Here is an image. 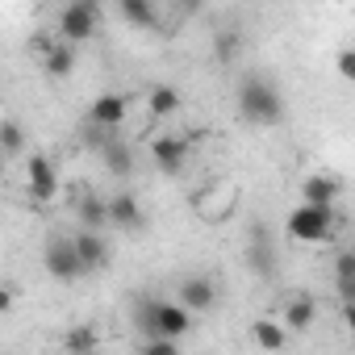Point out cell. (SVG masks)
I'll use <instances>...</instances> for the list:
<instances>
[{
    "mask_svg": "<svg viewBox=\"0 0 355 355\" xmlns=\"http://www.w3.org/2000/svg\"><path fill=\"white\" fill-rule=\"evenodd\" d=\"M239 113L251 125H280L284 121V96H280L276 84H268L259 76H247L239 84Z\"/></svg>",
    "mask_w": 355,
    "mask_h": 355,
    "instance_id": "6da1fadb",
    "label": "cell"
},
{
    "mask_svg": "<svg viewBox=\"0 0 355 355\" xmlns=\"http://www.w3.org/2000/svg\"><path fill=\"white\" fill-rule=\"evenodd\" d=\"M338 209L334 205H313V201H301L293 214H288V234L301 239V243H326L334 230H338Z\"/></svg>",
    "mask_w": 355,
    "mask_h": 355,
    "instance_id": "7a4b0ae2",
    "label": "cell"
},
{
    "mask_svg": "<svg viewBox=\"0 0 355 355\" xmlns=\"http://www.w3.org/2000/svg\"><path fill=\"white\" fill-rule=\"evenodd\" d=\"M42 268L59 280V284H71L80 276H88V263L76 247V234H51V243L42 247Z\"/></svg>",
    "mask_w": 355,
    "mask_h": 355,
    "instance_id": "3957f363",
    "label": "cell"
},
{
    "mask_svg": "<svg viewBox=\"0 0 355 355\" xmlns=\"http://www.w3.org/2000/svg\"><path fill=\"white\" fill-rule=\"evenodd\" d=\"M96 21H101V5L96 0H67L59 9V38L63 42H88L96 34Z\"/></svg>",
    "mask_w": 355,
    "mask_h": 355,
    "instance_id": "277c9868",
    "label": "cell"
},
{
    "mask_svg": "<svg viewBox=\"0 0 355 355\" xmlns=\"http://www.w3.org/2000/svg\"><path fill=\"white\" fill-rule=\"evenodd\" d=\"M193 209H197V218H201L205 226H222V222L239 209V189H234L230 180H218V184H209V189H201V193L193 197Z\"/></svg>",
    "mask_w": 355,
    "mask_h": 355,
    "instance_id": "5b68a950",
    "label": "cell"
},
{
    "mask_svg": "<svg viewBox=\"0 0 355 355\" xmlns=\"http://www.w3.org/2000/svg\"><path fill=\"white\" fill-rule=\"evenodd\" d=\"M26 180H30V193H34V201L38 205H51L55 197H59V171H55V163L46 159V155H26Z\"/></svg>",
    "mask_w": 355,
    "mask_h": 355,
    "instance_id": "8992f818",
    "label": "cell"
},
{
    "mask_svg": "<svg viewBox=\"0 0 355 355\" xmlns=\"http://www.w3.org/2000/svg\"><path fill=\"white\" fill-rule=\"evenodd\" d=\"M189 155H193V142L180 138V134H159L150 142V159H155V167L163 175H180L184 163H189Z\"/></svg>",
    "mask_w": 355,
    "mask_h": 355,
    "instance_id": "52a82bcc",
    "label": "cell"
},
{
    "mask_svg": "<svg viewBox=\"0 0 355 355\" xmlns=\"http://www.w3.org/2000/svg\"><path fill=\"white\" fill-rule=\"evenodd\" d=\"M76 218H80V226H92V230L113 226V218H109V197H101L96 189L76 184Z\"/></svg>",
    "mask_w": 355,
    "mask_h": 355,
    "instance_id": "ba28073f",
    "label": "cell"
},
{
    "mask_svg": "<svg viewBox=\"0 0 355 355\" xmlns=\"http://www.w3.org/2000/svg\"><path fill=\"white\" fill-rule=\"evenodd\" d=\"M155 330L159 334H167V338H184L189 330H193V309L175 297V301H159V309H155Z\"/></svg>",
    "mask_w": 355,
    "mask_h": 355,
    "instance_id": "9c48e42d",
    "label": "cell"
},
{
    "mask_svg": "<svg viewBox=\"0 0 355 355\" xmlns=\"http://www.w3.org/2000/svg\"><path fill=\"white\" fill-rule=\"evenodd\" d=\"M125 113H130V96H121V92H105V96L92 101L88 121L101 125V130H117V125L125 121Z\"/></svg>",
    "mask_w": 355,
    "mask_h": 355,
    "instance_id": "30bf717a",
    "label": "cell"
},
{
    "mask_svg": "<svg viewBox=\"0 0 355 355\" xmlns=\"http://www.w3.org/2000/svg\"><path fill=\"white\" fill-rule=\"evenodd\" d=\"M175 297H180L193 313H209L218 305V284L209 276H189V280H180V293Z\"/></svg>",
    "mask_w": 355,
    "mask_h": 355,
    "instance_id": "8fae6325",
    "label": "cell"
},
{
    "mask_svg": "<svg viewBox=\"0 0 355 355\" xmlns=\"http://www.w3.org/2000/svg\"><path fill=\"white\" fill-rule=\"evenodd\" d=\"M109 218H113L117 230H142V226H146V214H142V205H138L134 193H117V197H109Z\"/></svg>",
    "mask_w": 355,
    "mask_h": 355,
    "instance_id": "7c38bea8",
    "label": "cell"
},
{
    "mask_svg": "<svg viewBox=\"0 0 355 355\" xmlns=\"http://www.w3.org/2000/svg\"><path fill=\"white\" fill-rule=\"evenodd\" d=\"M76 247H80V255H84L88 272H101V268L109 263V243H105V234H101V230L84 226V230L76 234Z\"/></svg>",
    "mask_w": 355,
    "mask_h": 355,
    "instance_id": "4fadbf2b",
    "label": "cell"
},
{
    "mask_svg": "<svg viewBox=\"0 0 355 355\" xmlns=\"http://www.w3.org/2000/svg\"><path fill=\"white\" fill-rule=\"evenodd\" d=\"M288 330H309L313 322H318V301L309 297V293H301V297H293L288 305H284V318H280Z\"/></svg>",
    "mask_w": 355,
    "mask_h": 355,
    "instance_id": "5bb4252c",
    "label": "cell"
},
{
    "mask_svg": "<svg viewBox=\"0 0 355 355\" xmlns=\"http://www.w3.org/2000/svg\"><path fill=\"white\" fill-rule=\"evenodd\" d=\"M301 201L334 205L338 201V180H334V175H305V180H301Z\"/></svg>",
    "mask_w": 355,
    "mask_h": 355,
    "instance_id": "9a60e30c",
    "label": "cell"
},
{
    "mask_svg": "<svg viewBox=\"0 0 355 355\" xmlns=\"http://www.w3.org/2000/svg\"><path fill=\"white\" fill-rule=\"evenodd\" d=\"M247 263H251V272L255 276H272V243H268V234H263V226H251V247H247Z\"/></svg>",
    "mask_w": 355,
    "mask_h": 355,
    "instance_id": "2e32d148",
    "label": "cell"
},
{
    "mask_svg": "<svg viewBox=\"0 0 355 355\" xmlns=\"http://www.w3.org/2000/svg\"><path fill=\"white\" fill-rule=\"evenodd\" d=\"M146 109H150L155 121H167V117L180 113V92L167 88V84H155V88L146 92Z\"/></svg>",
    "mask_w": 355,
    "mask_h": 355,
    "instance_id": "e0dca14e",
    "label": "cell"
},
{
    "mask_svg": "<svg viewBox=\"0 0 355 355\" xmlns=\"http://www.w3.org/2000/svg\"><path fill=\"white\" fill-rule=\"evenodd\" d=\"M117 9L134 30H159V13L150 0H117Z\"/></svg>",
    "mask_w": 355,
    "mask_h": 355,
    "instance_id": "ac0fdd59",
    "label": "cell"
},
{
    "mask_svg": "<svg viewBox=\"0 0 355 355\" xmlns=\"http://www.w3.org/2000/svg\"><path fill=\"white\" fill-rule=\"evenodd\" d=\"M42 67H46V76H55V80H67L71 76V67H76V51H71V42H55L46 55H42Z\"/></svg>",
    "mask_w": 355,
    "mask_h": 355,
    "instance_id": "d6986e66",
    "label": "cell"
},
{
    "mask_svg": "<svg viewBox=\"0 0 355 355\" xmlns=\"http://www.w3.org/2000/svg\"><path fill=\"white\" fill-rule=\"evenodd\" d=\"M251 338H255V347H263V351H284V347H288L284 322H251Z\"/></svg>",
    "mask_w": 355,
    "mask_h": 355,
    "instance_id": "ffe728a7",
    "label": "cell"
},
{
    "mask_svg": "<svg viewBox=\"0 0 355 355\" xmlns=\"http://www.w3.org/2000/svg\"><path fill=\"white\" fill-rule=\"evenodd\" d=\"M334 288L343 301L355 297V251H338L334 255Z\"/></svg>",
    "mask_w": 355,
    "mask_h": 355,
    "instance_id": "44dd1931",
    "label": "cell"
},
{
    "mask_svg": "<svg viewBox=\"0 0 355 355\" xmlns=\"http://www.w3.org/2000/svg\"><path fill=\"white\" fill-rule=\"evenodd\" d=\"M101 155H105V167L113 171V175H125L134 171V155H130V146H121V142H101Z\"/></svg>",
    "mask_w": 355,
    "mask_h": 355,
    "instance_id": "7402d4cb",
    "label": "cell"
},
{
    "mask_svg": "<svg viewBox=\"0 0 355 355\" xmlns=\"http://www.w3.org/2000/svg\"><path fill=\"white\" fill-rule=\"evenodd\" d=\"M63 347L84 355V351H96V347H101V334H96V330H88V326H76V330H67V334H63Z\"/></svg>",
    "mask_w": 355,
    "mask_h": 355,
    "instance_id": "603a6c76",
    "label": "cell"
},
{
    "mask_svg": "<svg viewBox=\"0 0 355 355\" xmlns=\"http://www.w3.org/2000/svg\"><path fill=\"white\" fill-rule=\"evenodd\" d=\"M0 146H5V155H9V159L26 155V134H21V125H17V121H5V125H0Z\"/></svg>",
    "mask_w": 355,
    "mask_h": 355,
    "instance_id": "cb8c5ba5",
    "label": "cell"
},
{
    "mask_svg": "<svg viewBox=\"0 0 355 355\" xmlns=\"http://www.w3.org/2000/svg\"><path fill=\"white\" fill-rule=\"evenodd\" d=\"M239 46H243V38H239V30H222V34H218V46H214V51H218V59H222V63H230Z\"/></svg>",
    "mask_w": 355,
    "mask_h": 355,
    "instance_id": "d4e9b609",
    "label": "cell"
},
{
    "mask_svg": "<svg viewBox=\"0 0 355 355\" xmlns=\"http://www.w3.org/2000/svg\"><path fill=\"white\" fill-rule=\"evenodd\" d=\"M334 71H338L347 84H355V46H343V51L334 55Z\"/></svg>",
    "mask_w": 355,
    "mask_h": 355,
    "instance_id": "484cf974",
    "label": "cell"
},
{
    "mask_svg": "<svg viewBox=\"0 0 355 355\" xmlns=\"http://www.w3.org/2000/svg\"><path fill=\"white\" fill-rule=\"evenodd\" d=\"M343 318H347V326H351V334H355V297L343 301Z\"/></svg>",
    "mask_w": 355,
    "mask_h": 355,
    "instance_id": "4316f807",
    "label": "cell"
},
{
    "mask_svg": "<svg viewBox=\"0 0 355 355\" xmlns=\"http://www.w3.org/2000/svg\"><path fill=\"white\" fill-rule=\"evenodd\" d=\"M9 309H13V288L0 293V313H9Z\"/></svg>",
    "mask_w": 355,
    "mask_h": 355,
    "instance_id": "83f0119b",
    "label": "cell"
}]
</instances>
